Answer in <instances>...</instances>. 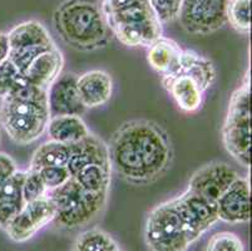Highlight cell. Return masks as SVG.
Instances as JSON below:
<instances>
[{"label": "cell", "mask_w": 252, "mask_h": 251, "mask_svg": "<svg viewBox=\"0 0 252 251\" xmlns=\"http://www.w3.org/2000/svg\"><path fill=\"white\" fill-rule=\"evenodd\" d=\"M77 89L87 109L102 107L112 98L113 79L105 71L92 69L77 75Z\"/></svg>", "instance_id": "obj_16"}, {"label": "cell", "mask_w": 252, "mask_h": 251, "mask_svg": "<svg viewBox=\"0 0 252 251\" xmlns=\"http://www.w3.org/2000/svg\"><path fill=\"white\" fill-rule=\"evenodd\" d=\"M72 155V144L49 141L40 144L32 156L31 170H39L47 166H67Z\"/></svg>", "instance_id": "obj_24"}, {"label": "cell", "mask_w": 252, "mask_h": 251, "mask_svg": "<svg viewBox=\"0 0 252 251\" xmlns=\"http://www.w3.org/2000/svg\"><path fill=\"white\" fill-rule=\"evenodd\" d=\"M177 75H186L194 80L203 92L208 91L217 79V71L212 61L194 50L182 49L178 63L173 72L162 75L161 80L171 79Z\"/></svg>", "instance_id": "obj_15"}, {"label": "cell", "mask_w": 252, "mask_h": 251, "mask_svg": "<svg viewBox=\"0 0 252 251\" xmlns=\"http://www.w3.org/2000/svg\"><path fill=\"white\" fill-rule=\"evenodd\" d=\"M72 177L84 190L89 191V192L109 195L112 169L108 166L91 163V165H87L81 170H78Z\"/></svg>", "instance_id": "obj_23"}, {"label": "cell", "mask_w": 252, "mask_h": 251, "mask_svg": "<svg viewBox=\"0 0 252 251\" xmlns=\"http://www.w3.org/2000/svg\"><path fill=\"white\" fill-rule=\"evenodd\" d=\"M104 17L112 36L126 47L148 48L163 36V24L148 0H128Z\"/></svg>", "instance_id": "obj_4"}, {"label": "cell", "mask_w": 252, "mask_h": 251, "mask_svg": "<svg viewBox=\"0 0 252 251\" xmlns=\"http://www.w3.org/2000/svg\"><path fill=\"white\" fill-rule=\"evenodd\" d=\"M50 119L48 89L34 86L20 75L14 88L0 102V126L20 146L38 141Z\"/></svg>", "instance_id": "obj_2"}, {"label": "cell", "mask_w": 252, "mask_h": 251, "mask_svg": "<svg viewBox=\"0 0 252 251\" xmlns=\"http://www.w3.org/2000/svg\"><path fill=\"white\" fill-rule=\"evenodd\" d=\"M18 171L17 163L9 155L0 152V185L8 181Z\"/></svg>", "instance_id": "obj_32"}, {"label": "cell", "mask_w": 252, "mask_h": 251, "mask_svg": "<svg viewBox=\"0 0 252 251\" xmlns=\"http://www.w3.org/2000/svg\"><path fill=\"white\" fill-rule=\"evenodd\" d=\"M56 205L48 196L25 202L22 210L5 227L9 239L15 243L31 240L56 217Z\"/></svg>", "instance_id": "obj_10"}, {"label": "cell", "mask_w": 252, "mask_h": 251, "mask_svg": "<svg viewBox=\"0 0 252 251\" xmlns=\"http://www.w3.org/2000/svg\"><path fill=\"white\" fill-rule=\"evenodd\" d=\"M162 86L173 98L177 107L185 113H196L202 108L205 92L192 78L177 75L167 80H161Z\"/></svg>", "instance_id": "obj_19"}, {"label": "cell", "mask_w": 252, "mask_h": 251, "mask_svg": "<svg viewBox=\"0 0 252 251\" xmlns=\"http://www.w3.org/2000/svg\"><path fill=\"white\" fill-rule=\"evenodd\" d=\"M226 19L237 33L247 36L251 32V0H228Z\"/></svg>", "instance_id": "obj_26"}, {"label": "cell", "mask_w": 252, "mask_h": 251, "mask_svg": "<svg viewBox=\"0 0 252 251\" xmlns=\"http://www.w3.org/2000/svg\"><path fill=\"white\" fill-rule=\"evenodd\" d=\"M47 196L54 202L57 209L53 224L63 230L82 229L94 221L107 206L108 195L93 193L84 190L73 177Z\"/></svg>", "instance_id": "obj_5"}, {"label": "cell", "mask_w": 252, "mask_h": 251, "mask_svg": "<svg viewBox=\"0 0 252 251\" xmlns=\"http://www.w3.org/2000/svg\"><path fill=\"white\" fill-rule=\"evenodd\" d=\"M47 190H54L70 179V172L67 166H47L36 170Z\"/></svg>", "instance_id": "obj_29"}, {"label": "cell", "mask_w": 252, "mask_h": 251, "mask_svg": "<svg viewBox=\"0 0 252 251\" xmlns=\"http://www.w3.org/2000/svg\"><path fill=\"white\" fill-rule=\"evenodd\" d=\"M10 52L9 61L20 74H24L39 55L57 48L47 28L38 20H27L15 25L8 33Z\"/></svg>", "instance_id": "obj_8"}, {"label": "cell", "mask_w": 252, "mask_h": 251, "mask_svg": "<svg viewBox=\"0 0 252 251\" xmlns=\"http://www.w3.org/2000/svg\"><path fill=\"white\" fill-rule=\"evenodd\" d=\"M64 68V57L59 48L49 50L29 66V68L23 74L24 79L34 86L49 89L53 83L56 82L62 74Z\"/></svg>", "instance_id": "obj_18"}, {"label": "cell", "mask_w": 252, "mask_h": 251, "mask_svg": "<svg viewBox=\"0 0 252 251\" xmlns=\"http://www.w3.org/2000/svg\"><path fill=\"white\" fill-rule=\"evenodd\" d=\"M91 163L111 167L107 143L92 132L84 140L72 144V155L67 163V169L69 170L70 176H73L78 170Z\"/></svg>", "instance_id": "obj_17"}, {"label": "cell", "mask_w": 252, "mask_h": 251, "mask_svg": "<svg viewBox=\"0 0 252 251\" xmlns=\"http://www.w3.org/2000/svg\"><path fill=\"white\" fill-rule=\"evenodd\" d=\"M144 241L150 251H187L196 243L175 197L150 211L144 225Z\"/></svg>", "instance_id": "obj_6"}, {"label": "cell", "mask_w": 252, "mask_h": 251, "mask_svg": "<svg viewBox=\"0 0 252 251\" xmlns=\"http://www.w3.org/2000/svg\"><path fill=\"white\" fill-rule=\"evenodd\" d=\"M50 117L81 116L87 112L77 89V74L64 73L48 89Z\"/></svg>", "instance_id": "obj_14"}, {"label": "cell", "mask_w": 252, "mask_h": 251, "mask_svg": "<svg viewBox=\"0 0 252 251\" xmlns=\"http://www.w3.org/2000/svg\"><path fill=\"white\" fill-rule=\"evenodd\" d=\"M238 176V172L228 163L212 161L192 174L187 183V190L208 201L216 202Z\"/></svg>", "instance_id": "obj_11"}, {"label": "cell", "mask_w": 252, "mask_h": 251, "mask_svg": "<svg viewBox=\"0 0 252 251\" xmlns=\"http://www.w3.org/2000/svg\"><path fill=\"white\" fill-rule=\"evenodd\" d=\"M162 24L178 19L182 0H148Z\"/></svg>", "instance_id": "obj_30"}, {"label": "cell", "mask_w": 252, "mask_h": 251, "mask_svg": "<svg viewBox=\"0 0 252 251\" xmlns=\"http://www.w3.org/2000/svg\"><path fill=\"white\" fill-rule=\"evenodd\" d=\"M45 133L49 141L73 144L82 141L91 133L81 116L50 117Z\"/></svg>", "instance_id": "obj_20"}, {"label": "cell", "mask_w": 252, "mask_h": 251, "mask_svg": "<svg viewBox=\"0 0 252 251\" xmlns=\"http://www.w3.org/2000/svg\"><path fill=\"white\" fill-rule=\"evenodd\" d=\"M25 171L18 170L8 181L0 185V227L5 229L15 216L18 215L25 200L23 197V181Z\"/></svg>", "instance_id": "obj_21"}, {"label": "cell", "mask_w": 252, "mask_h": 251, "mask_svg": "<svg viewBox=\"0 0 252 251\" xmlns=\"http://www.w3.org/2000/svg\"><path fill=\"white\" fill-rule=\"evenodd\" d=\"M175 200L196 241L200 240L217 221H220L216 202L208 201L187 188L176 196Z\"/></svg>", "instance_id": "obj_12"}, {"label": "cell", "mask_w": 252, "mask_h": 251, "mask_svg": "<svg viewBox=\"0 0 252 251\" xmlns=\"http://www.w3.org/2000/svg\"><path fill=\"white\" fill-rule=\"evenodd\" d=\"M182 53L177 41L162 36L148 47L147 62L153 71L161 75L173 72Z\"/></svg>", "instance_id": "obj_22"}, {"label": "cell", "mask_w": 252, "mask_h": 251, "mask_svg": "<svg viewBox=\"0 0 252 251\" xmlns=\"http://www.w3.org/2000/svg\"><path fill=\"white\" fill-rule=\"evenodd\" d=\"M251 83L249 73L231 96L222 126V142L231 157L249 169L251 162Z\"/></svg>", "instance_id": "obj_7"}, {"label": "cell", "mask_w": 252, "mask_h": 251, "mask_svg": "<svg viewBox=\"0 0 252 251\" xmlns=\"http://www.w3.org/2000/svg\"><path fill=\"white\" fill-rule=\"evenodd\" d=\"M47 187L43 183L36 170L28 169L25 171L24 181H23V197L25 202L34 201L40 197L47 196Z\"/></svg>", "instance_id": "obj_28"}, {"label": "cell", "mask_w": 252, "mask_h": 251, "mask_svg": "<svg viewBox=\"0 0 252 251\" xmlns=\"http://www.w3.org/2000/svg\"><path fill=\"white\" fill-rule=\"evenodd\" d=\"M228 0H182L178 20L186 33L206 36L227 24Z\"/></svg>", "instance_id": "obj_9"}, {"label": "cell", "mask_w": 252, "mask_h": 251, "mask_svg": "<svg viewBox=\"0 0 252 251\" xmlns=\"http://www.w3.org/2000/svg\"><path fill=\"white\" fill-rule=\"evenodd\" d=\"M73 251H122L118 244L104 230L89 229L82 232L75 240Z\"/></svg>", "instance_id": "obj_25"}, {"label": "cell", "mask_w": 252, "mask_h": 251, "mask_svg": "<svg viewBox=\"0 0 252 251\" xmlns=\"http://www.w3.org/2000/svg\"><path fill=\"white\" fill-rule=\"evenodd\" d=\"M10 44H9L8 33H0V64L8 61Z\"/></svg>", "instance_id": "obj_33"}, {"label": "cell", "mask_w": 252, "mask_h": 251, "mask_svg": "<svg viewBox=\"0 0 252 251\" xmlns=\"http://www.w3.org/2000/svg\"><path fill=\"white\" fill-rule=\"evenodd\" d=\"M206 251H246L242 239L231 231L216 232L210 238Z\"/></svg>", "instance_id": "obj_27"}, {"label": "cell", "mask_w": 252, "mask_h": 251, "mask_svg": "<svg viewBox=\"0 0 252 251\" xmlns=\"http://www.w3.org/2000/svg\"><path fill=\"white\" fill-rule=\"evenodd\" d=\"M53 25L59 38L78 52L105 48L113 36L98 0H64L53 13Z\"/></svg>", "instance_id": "obj_3"}, {"label": "cell", "mask_w": 252, "mask_h": 251, "mask_svg": "<svg viewBox=\"0 0 252 251\" xmlns=\"http://www.w3.org/2000/svg\"><path fill=\"white\" fill-rule=\"evenodd\" d=\"M20 75L19 71L9 59L0 64V100L14 88Z\"/></svg>", "instance_id": "obj_31"}, {"label": "cell", "mask_w": 252, "mask_h": 251, "mask_svg": "<svg viewBox=\"0 0 252 251\" xmlns=\"http://www.w3.org/2000/svg\"><path fill=\"white\" fill-rule=\"evenodd\" d=\"M219 220L227 224H246L251 218V190L247 177L238 176L216 201Z\"/></svg>", "instance_id": "obj_13"}, {"label": "cell", "mask_w": 252, "mask_h": 251, "mask_svg": "<svg viewBox=\"0 0 252 251\" xmlns=\"http://www.w3.org/2000/svg\"><path fill=\"white\" fill-rule=\"evenodd\" d=\"M112 172L134 186L157 182L171 169L175 151L167 131L151 119H130L107 143Z\"/></svg>", "instance_id": "obj_1"}]
</instances>
